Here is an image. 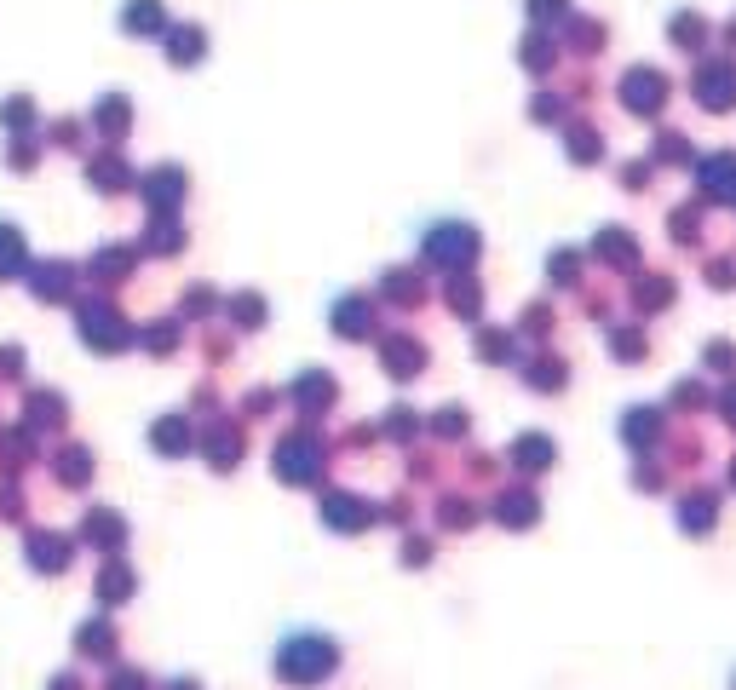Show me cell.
Wrapping results in <instances>:
<instances>
[{"mask_svg":"<svg viewBox=\"0 0 736 690\" xmlns=\"http://www.w3.org/2000/svg\"><path fill=\"white\" fill-rule=\"evenodd\" d=\"M334 667H340V644L328 639V633H311V627H305V633H288L271 656V673L294 690H311V685H322V679H334Z\"/></svg>","mask_w":736,"mask_h":690,"instance_id":"cell-1","label":"cell"},{"mask_svg":"<svg viewBox=\"0 0 736 690\" xmlns=\"http://www.w3.org/2000/svg\"><path fill=\"white\" fill-rule=\"evenodd\" d=\"M81 340H87L92 351H121L133 334H127V322L115 317L110 305H87V311H81Z\"/></svg>","mask_w":736,"mask_h":690,"instance_id":"cell-2","label":"cell"},{"mask_svg":"<svg viewBox=\"0 0 736 690\" xmlns=\"http://www.w3.org/2000/svg\"><path fill=\"white\" fill-rule=\"evenodd\" d=\"M426 253H432L437 265H466L478 253V236H472V225H432Z\"/></svg>","mask_w":736,"mask_h":690,"instance_id":"cell-3","label":"cell"},{"mask_svg":"<svg viewBox=\"0 0 736 690\" xmlns=\"http://www.w3.org/2000/svg\"><path fill=\"white\" fill-rule=\"evenodd\" d=\"M317 466H322V449L311 443V437H288L282 449H276V472L288 483H311L317 478Z\"/></svg>","mask_w":736,"mask_h":690,"instance_id":"cell-4","label":"cell"},{"mask_svg":"<svg viewBox=\"0 0 736 690\" xmlns=\"http://www.w3.org/2000/svg\"><path fill=\"white\" fill-rule=\"evenodd\" d=\"M621 104H627V110H639V115H650L656 104H662V75H656V69H633V75L621 81Z\"/></svg>","mask_w":736,"mask_h":690,"instance_id":"cell-5","label":"cell"},{"mask_svg":"<svg viewBox=\"0 0 736 690\" xmlns=\"http://www.w3.org/2000/svg\"><path fill=\"white\" fill-rule=\"evenodd\" d=\"M696 98H702L708 110H731V104H736V75H731V69H702Z\"/></svg>","mask_w":736,"mask_h":690,"instance_id":"cell-6","label":"cell"},{"mask_svg":"<svg viewBox=\"0 0 736 690\" xmlns=\"http://www.w3.org/2000/svg\"><path fill=\"white\" fill-rule=\"evenodd\" d=\"M29 564L58 575L69 564V541H64V535H29Z\"/></svg>","mask_w":736,"mask_h":690,"instance_id":"cell-7","label":"cell"},{"mask_svg":"<svg viewBox=\"0 0 736 690\" xmlns=\"http://www.w3.org/2000/svg\"><path fill=\"white\" fill-rule=\"evenodd\" d=\"M322 518H328L334 529H363L368 524V506L357 501V495H328V501H322Z\"/></svg>","mask_w":736,"mask_h":690,"instance_id":"cell-8","label":"cell"},{"mask_svg":"<svg viewBox=\"0 0 736 690\" xmlns=\"http://www.w3.org/2000/svg\"><path fill=\"white\" fill-rule=\"evenodd\" d=\"M368 328H374V322H368L363 299H340V305H334V334H340V340H363Z\"/></svg>","mask_w":736,"mask_h":690,"instance_id":"cell-9","label":"cell"},{"mask_svg":"<svg viewBox=\"0 0 736 690\" xmlns=\"http://www.w3.org/2000/svg\"><path fill=\"white\" fill-rule=\"evenodd\" d=\"M75 650H81V656H92V662L115 656V627H110V621H87V627L75 633Z\"/></svg>","mask_w":736,"mask_h":690,"instance_id":"cell-10","label":"cell"},{"mask_svg":"<svg viewBox=\"0 0 736 690\" xmlns=\"http://www.w3.org/2000/svg\"><path fill=\"white\" fill-rule=\"evenodd\" d=\"M150 443H156L161 455H184V449H190V426H184L179 414H167V420L150 426Z\"/></svg>","mask_w":736,"mask_h":690,"instance_id":"cell-11","label":"cell"},{"mask_svg":"<svg viewBox=\"0 0 736 690\" xmlns=\"http://www.w3.org/2000/svg\"><path fill=\"white\" fill-rule=\"evenodd\" d=\"M495 518H501V524H512V529L535 524V495H529V489H512V495H501V501H495Z\"/></svg>","mask_w":736,"mask_h":690,"instance_id":"cell-12","label":"cell"},{"mask_svg":"<svg viewBox=\"0 0 736 690\" xmlns=\"http://www.w3.org/2000/svg\"><path fill=\"white\" fill-rule=\"evenodd\" d=\"M702 179H708V196H719V202H736V156L708 161V167H702Z\"/></svg>","mask_w":736,"mask_h":690,"instance_id":"cell-13","label":"cell"},{"mask_svg":"<svg viewBox=\"0 0 736 690\" xmlns=\"http://www.w3.org/2000/svg\"><path fill=\"white\" fill-rule=\"evenodd\" d=\"M512 460H518L524 472H547V466H552V443H547V437H518V443H512Z\"/></svg>","mask_w":736,"mask_h":690,"instance_id":"cell-14","label":"cell"},{"mask_svg":"<svg viewBox=\"0 0 736 690\" xmlns=\"http://www.w3.org/2000/svg\"><path fill=\"white\" fill-rule=\"evenodd\" d=\"M420 363H426V351L414 340H386V368L391 374H420Z\"/></svg>","mask_w":736,"mask_h":690,"instance_id":"cell-15","label":"cell"},{"mask_svg":"<svg viewBox=\"0 0 736 690\" xmlns=\"http://www.w3.org/2000/svg\"><path fill=\"white\" fill-rule=\"evenodd\" d=\"M294 397L305 403V409H328V403H334V380H322V374H305V380L294 386Z\"/></svg>","mask_w":736,"mask_h":690,"instance_id":"cell-16","label":"cell"},{"mask_svg":"<svg viewBox=\"0 0 736 690\" xmlns=\"http://www.w3.org/2000/svg\"><path fill=\"white\" fill-rule=\"evenodd\" d=\"M144 190H150V202H179V190H184V179H179V167H156V173H150V184H144Z\"/></svg>","mask_w":736,"mask_h":690,"instance_id":"cell-17","label":"cell"},{"mask_svg":"<svg viewBox=\"0 0 736 690\" xmlns=\"http://www.w3.org/2000/svg\"><path fill=\"white\" fill-rule=\"evenodd\" d=\"M35 294H41V299H64L69 294V265H41V271H35Z\"/></svg>","mask_w":736,"mask_h":690,"instance_id":"cell-18","label":"cell"},{"mask_svg":"<svg viewBox=\"0 0 736 690\" xmlns=\"http://www.w3.org/2000/svg\"><path fill=\"white\" fill-rule=\"evenodd\" d=\"M127 593H133V575L121 570V564H110L104 581H98V598H104V604H127Z\"/></svg>","mask_w":736,"mask_h":690,"instance_id":"cell-19","label":"cell"},{"mask_svg":"<svg viewBox=\"0 0 736 690\" xmlns=\"http://www.w3.org/2000/svg\"><path fill=\"white\" fill-rule=\"evenodd\" d=\"M23 265V236L12 225H0V276H12Z\"/></svg>","mask_w":736,"mask_h":690,"instance_id":"cell-20","label":"cell"},{"mask_svg":"<svg viewBox=\"0 0 736 690\" xmlns=\"http://www.w3.org/2000/svg\"><path fill=\"white\" fill-rule=\"evenodd\" d=\"M679 524H685V529H708L713 524V501H708V495H690L685 512H679Z\"/></svg>","mask_w":736,"mask_h":690,"instance_id":"cell-21","label":"cell"},{"mask_svg":"<svg viewBox=\"0 0 736 690\" xmlns=\"http://www.w3.org/2000/svg\"><path fill=\"white\" fill-rule=\"evenodd\" d=\"M29 414H35V420H46V426H58V420H64V397H29Z\"/></svg>","mask_w":736,"mask_h":690,"instance_id":"cell-22","label":"cell"},{"mask_svg":"<svg viewBox=\"0 0 736 690\" xmlns=\"http://www.w3.org/2000/svg\"><path fill=\"white\" fill-rule=\"evenodd\" d=\"M58 478H64V483H81V478H87V449H64V466H58Z\"/></svg>","mask_w":736,"mask_h":690,"instance_id":"cell-23","label":"cell"},{"mask_svg":"<svg viewBox=\"0 0 736 690\" xmlns=\"http://www.w3.org/2000/svg\"><path fill=\"white\" fill-rule=\"evenodd\" d=\"M104 690H150V679H144L138 667H115V673H110V685H104Z\"/></svg>","mask_w":736,"mask_h":690,"instance_id":"cell-24","label":"cell"},{"mask_svg":"<svg viewBox=\"0 0 736 690\" xmlns=\"http://www.w3.org/2000/svg\"><path fill=\"white\" fill-rule=\"evenodd\" d=\"M236 317H242V328H259V317H265V299L242 294V299H236Z\"/></svg>","mask_w":736,"mask_h":690,"instance_id":"cell-25","label":"cell"},{"mask_svg":"<svg viewBox=\"0 0 736 690\" xmlns=\"http://www.w3.org/2000/svg\"><path fill=\"white\" fill-rule=\"evenodd\" d=\"M437 432H449V437H455V432H466V414H460V409H443V420H437Z\"/></svg>","mask_w":736,"mask_h":690,"instance_id":"cell-26","label":"cell"},{"mask_svg":"<svg viewBox=\"0 0 736 690\" xmlns=\"http://www.w3.org/2000/svg\"><path fill=\"white\" fill-rule=\"evenodd\" d=\"M46 690H81V679H75V673H58V679H52Z\"/></svg>","mask_w":736,"mask_h":690,"instance_id":"cell-27","label":"cell"},{"mask_svg":"<svg viewBox=\"0 0 736 690\" xmlns=\"http://www.w3.org/2000/svg\"><path fill=\"white\" fill-rule=\"evenodd\" d=\"M18 363H23L18 351H0V374H18Z\"/></svg>","mask_w":736,"mask_h":690,"instance_id":"cell-28","label":"cell"},{"mask_svg":"<svg viewBox=\"0 0 736 690\" xmlns=\"http://www.w3.org/2000/svg\"><path fill=\"white\" fill-rule=\"evenodd\" d=\"M161 690H202V685H196V679L184 673V679H167V685H161Z\"/></svg>","mask_w":736,"mask_h":690,"instance_id":"cell-29","label":"cell"},{"mask_svg":"<svg viewBox=\"0 0 736 690\" xmlns=\"http://www.w3.org/2000/svg\"><path fill=\"white\" fill-rule=\"evenodd\" d=\"M731 685H736V679H731Z\"/></svg>","mask_w":736,"mask_h":690,"instance_id":"cell-30","label":"cell"}]
</instances>
